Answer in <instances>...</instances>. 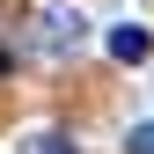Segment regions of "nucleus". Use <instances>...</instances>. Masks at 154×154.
<instances>
[{
  "instance_id": "f257e3e1",
  "label": "nucleus",
  "mask_w": 154,
  "mask_h": 154,
  "mask_svg": "<svg viewBox=\"0 0 154 154\" xmlns=\"http://www.w3.org/2000/svg\"><path fill=\"white\" fill-rule=\"evenodd\" d=\"M37 44L44 51H81L88 44V15L81 8H44L37 15Z\"/></svg>"
},
{
  "instance_id": "f03ea898",
  "label": "nucleus",
  "mask_w": 154,
  "mask_h": 154,
  "mask_svg": "<svg viewBox=\"0 0 154 154\" xmlns=\"http://www.w3.org/2000/svg\"><path fill=\"white\" fill-rule=\"evenodd\" d=\"M147 51H154V29H140V22H118V29H110V59H125V66H140Z\"/></svg>"
},
{
  "instance_id": "7ed1b4c3",
  "label": "nucleus",
  "mask_w": 154,
  "mask_h": 154,
  "mask_svg": "<svg viewBox=\"0 0 154 154\" xmlns=\"http://www.w3.org/2000/svg\"><path fill=\"white\" fill-rule=\"evenodd\" d=\"M125 154H154V118H147V125H132V132H125Z\"/></svg>"
},
{
  "instance_id": "20e7f679",
  "label": "nucleus",
  "mask_w": 154,
  "mask_h": 154,
  "mask_svg": "<svg viewBox=\"0 0 154 154\" xmlns=\"http://www.w3.org/2000/svg\"><path fill=\"white\" fill-rule=\"evenodd\" d=\"M37 154H73V147L59 140V132H44V140H37Z\"/></svg>"
}]
</instances>
